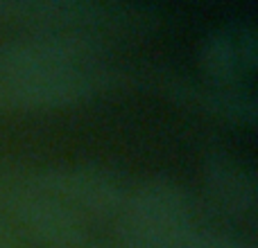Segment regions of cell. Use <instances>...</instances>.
Returning <instances> with one entry per match:
<instances>
[{
    "label": "cell",
    "instance_id": "cell-2",
    "mask_svg": "<svg viewBox=\"0 0 258 248\" xmlns=\"http://www.w3.org/2000/svg\"><path fill=\"white\" fill-rule=\"evenodd\" d=\"M125 248H190L195 237L188 194L172 181H147L120 210Z\"/></svg>",
    "mask_w": 258,
    "mask_h": 248
},
{
    "label": "cell",
    "instance_id": "cell-6",
    "mask_svg": "<svg viewBox=\"0 0 258 248\" xmlns=\"http://www.w3.org/2000/svg\"><path fill=\"white\" fill-rule=\"evenodd\" d=\"M254 61V36L242 32H218L211 34L202 45L200 63L206 75L215 79H233Z\"/></svg>",
    "mask_w": 258,
    "mask_h": 248
},
{
    "label": "cell",
    "instance_id": "cell-7",
    "mask_svg": "<svg viewBox=\"0 0 258 248\" xmlns=\"http://www.w3.org/2000/svg\"><path fill=\"white\" fill-rule=\"evenodd\" d=\"M190 248H251V246L247 241L238 239V237L227 235V232L204 230V232H195Z\"/></svg>",
    "mask_w": 258,
    "mask_h": 248
},
{
    "label": "cell",
    "instance_id": "cell-1",
    "mask_svg": "<svg viewBox=\"0 0 258 248\" xmlns=\"http://www.w3.org/2000/svg\"><path fill=\"white\" fill-rule=\"evenodd\" d=\"M95 45L80 34L43 32L0 45V104L50 108L98 88Z\"/></svg>",
    "mask_w": 258,
    "mask_h": 248
},
{
    "label": "cell",
    "instance_id": "cell-5",
    "mask_svg": "<svg viewBox=\"0 0 258 248\" xmlns=\"http://www.w3.org/2000/svg\"><path fill=\"white\" fill-rule=\"evenodd\" d=\"M209 192L220 205L238 214L251 212L256 205V183L249 169L227 156L211 158L204 167Z\"/></svg>",
    "mask_w": 258,
    "mask_h": 248
},
{
    "label": "cell",
    "instance_id": "cell-8",
    "mask_svg": "<svg viewBox=\"0 0 258 248\" xmlns=\"http://www.w3.org/2000/svg\"><path fill=\"white\" fill-rule=\"evenodd\" d=\"M0 248H23L21 241L14 237V232L5 228L3 223H0Z\"/></svg>",
    "mask_w": 258,
    "mask_h": 248
},
{
    "label": "cell",
    "instance_id": "cell-9",
    "mask_svg": "<svg viewBox=\"0 0 258 248\" xmlns=\"http://www.w3.org/2000/svg\"><path fill=\"white\" fill-rule=\"evenodd\" d=\"M91 248H111V246H91Z\"/></svg>",
    "mask_w": 258,
    "mask_h": 248
},
{
    "label": "cell",
    "instance_id": "cell-4",
    "mask_svg": "<svg viewBox=\"0 0 258 248\" xmlns=\"http://www.w3.org/2000/svg\"><path fill=\"white\" fill-rule=\"evenodd\" d=\"M48 192H52L73 212L84 217H111L127 201L125 187L102 167H61L36 174Z\"/></svg>",
    "mask_w": 258,
    "mask_h": 248
},
{
    "label": "cell",
    "instance_id": "cell-3",
    "mask_svg": "<svg viewBox=\"0 0 258 248\" xmlns=\"http://www.w3.org/2000/svg\"><path fill=\"white\" fill-rule=\"evenodd\" d=\"M0 208L39 241L54 248H75L86 235L84 219L43 187L39 176L0 169Z\"/></svg>",
    "mask_w": 258,
    "mask_h": 248
}]
</instances>
